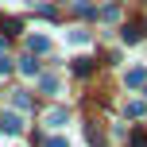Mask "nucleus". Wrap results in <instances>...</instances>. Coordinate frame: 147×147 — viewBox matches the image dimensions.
Returning a JSON list of instances; mask_svg holds the SVG:
<instances>
[{
	"instance_id": "20e7f679",
	"label": "nucleus",
	"mask_w": 147,
	"mask_h": 147,
	"mask_svg": "<svg viewBox=\"0 0 147 147\" xmlns=\"http://www.w3.org/2000/svg\"><path fill=\"white\" fill-rule=\"evenodd\" d=\"M128 85H132V89L143 85V70H132V74H128Z\"/></svg>"
},
{
	"instance_id": "39448f33",
	"label": "nucleus",
	"mask_w": 147,
	"mask_h": 147,
	"mask_svg": "<svg viewBox=\"0 0 147 147\" xmlns=\"http://www.w3.org/2000/svg\"><path fill=\"white\" fill-rule=\"evenodd\" d=\"M89 70H93V62H89V58H81V62H74V74H89Z\"/></svg>"
},
{
	"instance_id": "f03ea898",
	"label": "nucleus",
	"mask_w": 147,
	"mask_h": 147,
	"mask_svg": "<svg viewBox=\"0 0 147 147\" xmlns=\"http://www.w3.org/2000/svg\"><path fill=\"white\" fill-rule=\"evenodd\" d=\"M62 120H66V112H62V109H54V112H47V124H51V128H58Z\"/></svg>"
},
{
	"instance_id": "0eeeda50",
	"label": "nucleus",
	"mask_w": 147,
	"mask_h": 147,
	"mask_svg": "<svg viewBox=\"0 0 147 147\" xmlns=\"http://www.w3.org/2000/svg\"><path fill=\"white\" fill-rule=\"evenodd\" d=\"M47 147H66V140H58V136H54V140H47Z\"/></svg>"
},
{
	"instance_id": "423d86ee",
	"label": "nucleus",
	"mask_w": 147,
	"mask_h": 147,
	"mask_svg": "<svg viewBox=\"0 0 147 147\" xmlns=\"http://www.w3.org/2000/svg\"><path fill=\"white\" fill-rule=\"evenodd\" d=\"M20 70H23V74H39V66H35V58H23V62H20Z\"/></svg>"
},
{
	"instance_id": "f257e3e1",
	"label": "nucleus",
	"mask_w": 147,
	"mask_h": 147,
	"mask_svg": "<svg viewBox=\"0 0 147 147\" xmlns=\"http://www.w3.org/2000/svg\"><path fill=\"white\" fill-rule=\"evenodd\" d=\"M0 128H4V132H20V116H12V112H4V116H0Z\"/></svg>"
},
{
	"instance_id": "7ed1b4c3",
	"label": "nucleus",
	"mask_w": 147,
	"mask_h": 147,
	"mask_svg": "<svg viewBox=\"0 0 147 147\" xmlns=\"http://www.w3.org/2000/svg\"><path fill=\"white\" fill-rule=\"evenodd\" d=\"M27 47H31V51H47V47H51V43H47L43 35H31V39H27Z\"/></svg>"
}]
</instances>
